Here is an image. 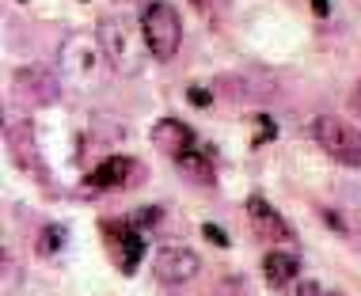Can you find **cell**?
<instances>
[{
	"label": "cell",
	"instance_id": "1",
	"mask_svg": "<svg viewBox=\"0 0 361 296\" xmlns=\"http://www.w3.org/2000/svg\"><path fill=\"white\" fill-rule=\"evenodd\" d=\"M95 38H99L106 61H111V73L118 76H137L145 73V61L152 57L149 42H145L141 23H133L130 16H103L99 27H95Z\"/></svg>",
	"mask_w": 361,
	"mask_h": 296
},
{
	"label": "cell",
	"instance_id": "2",
	"mask_svg": "<svg viewBox=\"0 0 361 296\" xmlns=\"http://www.w3.org/2000/svg\"><path fill=\"white\" fill-rule=\"evenodd\" d=\"M57 65H61L65 80L73 87H99L106 80V68H111L99 38H84V35L65 38L61 54H57Z\"/></svg>",
	"mask_w": 361,
	"mask_h": 296
},
{
	"label": "cell",
	"instance_id": "3",
	"mask_svg": "<svg viewBox=\"0 0 361 296\" xmlns=\"http://www.w3.org/2000/svg\"><path fill=\"white\" fill-rule=\"evenodd\" d=\"M141 31L156 61H171L183 46V19L168 0H149L141 12Z\"/></svg>",
	"mask_w": 361,
	"mask_h": 296
},
{
	"label": "cell",
	"instance_id": "4",
	"mask_svg": "<svg viewBox=\"0 0 361 296\" xmlns=\"http://www.w3.org/2000/svg\"><path fill=\"white\" fill-rule=\"evenodd\" d=\"M308 130H312V141L324 148L335 164L361 167V130L357 125H350L338 114H319V118H312Z\"/></svg>",
	"mask_w": 361,
	"mask_h": 296
},
{
	"label": "cell",
	"instance_id": "5",
	"mask_svg": "<svg viewBox=\"0 0 361 296\" xmlns=\"http://www.w3.org/2000/svg\"><path fill=\"white\" fill-rule=\"evenodd\" d=\"M198 270H202V259L190 251V247H183V243L160 247L156 259H152V273H156L160 285H187V281L198 278Z\"/></svg>",
	"mask_w": 361,
	"mask_h": 296
},
{
	"label": "cell",
	"instance_id": "6",
	"mask_svg": "<svg viewBox=\"0 0 361 296\" xmlns=\"http://www.w3.org/2000/svg\"><path fill=\"white\" fill-rule=\"evenodd\" d=\"M247 221H251V228H255L267 243H293L289 221L267 202V197H259V194L247 197Z\"/></svg>",
	"mask_w": 361,
	"mask_h": 296
},
{
	"label": "cell",
	"instance_id": "7",
	"mask_svg": "<svg viewBox=\"0 0 361 296\" xmlns=\"http://www.w3.org/2000/svg\"><path fill=\"white\" fill-rule=\"evenodd\" d=\"M152 144L160 148L164 156L179 160V156L194 152V130L187 122H179V118H160V122L152 125Z\"/></svg>",
	"mask_w": 361,
	"mask_h": 296
},
{
	"label": "cell",
	"instance_id": "8",
	"mask_svg": "<svg viewBox=\"0 0 361 296\" xmlns=\"http://www.w3.org/2000/svg\"><path fill=\"white\" fill-rule=\"evenodd\" d=\"M262 278L274 285V289H289V285L300 278L297 254H289V251H267V254H262Z\"/></svg>",
	"mask_w": 361,
	"mask_h": 296
},
{
	"label": "cell",
	"instance_id": "9",
	"mask_svg": "<svg viewBox=\"0 0 361 296\" xmlns=\"http://www.w3.org/2000/svg\"><path fill=\"white\" fill-rule=\"evenodd\" d=\"M130 171H133L130 156H106V160L87 175V186H95V190H122L126 179H130Z\"/></svg>",
	"mask_w": 361,
	"mask_h": 296
},
{
	"label": "cell",
	"instance_id": "10",
	"mask_svg": "<svg viewBox=\"0 0 361 296\" xmlns=\"http://www.w3.org/2000/svg\"><path fill=\"white\" fill-rule=\"evenodd\" d=\"M16 84L23 87V92H31V99H38V103H54L57 99V80L54 73L46 65H27L16 73Z\"/></svg>",
	"mask_w": 361,
	"mask_h": 296
},
{
	"label": "cell",
	"instance_id": "11",
	"mask_svg": "<svg viewBox=\"0 0 361 296\" xmlns=\"http://www.w3.org/2000/svg\"><path fill=\"white\" fill-rule=\"evenodd\" d=\"M114 254H118L122 273H133V270H137V262H141V254H145V240H141V232L133 228L130 221L114 228Z\"/></svg>",
	"mask_w": 361,
	"mask_h": 296
},
{
	"label": "cell",
	"instance_id": "12",
	"mask_svg": "<svg viewBox=\"0 0 361 296\" xmlns=\"http://www.w3.org/2000/svg\"><path fill=\"white\" fill-rule=\"evenodd\" d=\"M289 292H293V296H327L324 285H319L316 278H297V281L289 285Z\"/></svg>",
	"mask_w": 361,
	"mask_h": 296
},
{
	"label": "cell",
	"instance_id": "13",
	"mask_svg": "<svg viewBox=\"0 0 361 296\" xmlns=\"http://www.w3.org/2000/svg\"><path fill=\"white\" fill-rule=\"evenodd\" d=\"M61 243H65V228H46L42 232V254L61 251Z\"/></svg>",
	"mask_w": 361,
	"mask_h": 296
},
{
	"label": "cell",
	"instance_id": "14",
	"mask_svg": "<svg viewBox=\"0 0 361 296\" xmlns=\"http://www.w3.org/2000/svg\"><path fill=\"white\" fill-rule=\"evenodd\" d=\"M156 216H160V209H156V205H152V209H137V213H133V228H152V224H156Z\"/></svg>",
	"mask_w": 361,
	"mask_h": 296
},
{
	"label": "cell",
	"instance_id": "15",
	"mask_svg": "<svg viewBox=\"0 0 361 296\" xmlns=\"http://www.w3.org/2000/svg\"><path fill=\"white\" fill-rule=\"evenodd\" d=\"M251 122L259 125V137H255V141H262V137H267V141H270V137L278 133V130H274V122H270V118H262V114H259V118H251Z\"/></svg>",
	"mask_w": 361,
	"mask_h": 296
},
{
	"label": "cell",
	"instance_id": "16",
	"mask_svg": "<svg viewBox=\"0 0 361 296\" xmlns=\"http://www.w3.org/2000/svg\"><path fill=\"white\" fill-rule=\"evenodd\" d=\"M187 99H190L194 106H209V103H213V95L206 92V87H190V92H187Z\"/></svg>",
	"mask_w": 361,
	"mask_h": 296
},
{
	"label": "cell",
	"instance_id": "17",
	"mask_svg": "<svg viewBox=\"0 0 361 296\" xmlns=\"http://www.w3.org/2000/svg\"><path fill=\"white\" fill-rule=\"evenodd\" d=\"M206 235H209L213 243H221V247L228 243V240H224V232H221V228H213V224H206Z\"/></svg>",
	"mask_w": 361,
	"mask_h": 296
},
{
	"label": "cell",
	"instance_id": "18",
	"mask_svg": "<svg viewBox=\"0 0 361 296\" xmlns=\"http://www.w3.org/2000/svg\"><path fill=\"white\" fill-rule=\"evenodd\" d=\"M312 8H316V16H327L331 12V0H312Z\"/></svg>",
	"mask_w": 361,
	"mask_h": 296
},
{
	"label": "cell",
	"instance_id": "19",
	"mask_svg": "<svg viewBox=\"0 0 361 296\" xmlns=\"http://www.w3.org/2000/svg\"><path fill=\"white\" fill-rule=\"evenodd\" d=\"M350 106H354V111L361 114V84L354 87V95H350Z\"/></svg>",
	"mask_w": 361,
	"mask_h": 296
}]
</instances>
